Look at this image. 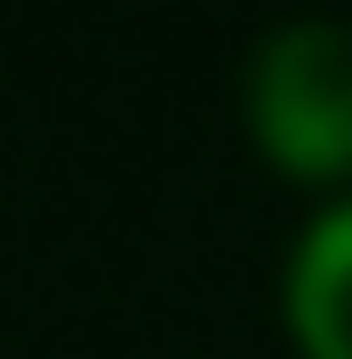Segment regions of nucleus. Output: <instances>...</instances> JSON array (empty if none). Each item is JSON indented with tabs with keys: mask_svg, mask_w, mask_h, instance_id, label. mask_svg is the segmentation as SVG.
I'll return each mask as SVG.
<instances>
[{
	"mask_svg": "<svg viewBox=\"0 0 352 359\" xmlns=\"http://www.w3.org/2000/svg\"><path fill=\"white\" fill-rule=\"evenodd\" d=\"M288 327L313 359H352V200L296 240L288 264Z\"/></svg>",
	"mask_w": 352,
	"mask_h": 359,
	"instance_id": "2",
	"label": "nucleus"
},
{
	"mask_svg": "<svg viewBox=\"0 0 352 359\" xmlns=\"http://www.w3.org/2000/svg\"><path fill=\"white\" fill-rule=\"evenodd\" d=\"M248 128L296 176L352 168V25H280L248 65Z\"/></svg>",
	"mask_w": 352,
	"mask_h": 359,
	"instance_id": "1",
	"label": "nucleus"
}]
</instances>
